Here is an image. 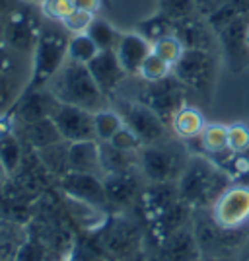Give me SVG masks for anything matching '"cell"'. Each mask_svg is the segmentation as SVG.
I'll return each instance as SVG.
<instances>
[{
  "label": "cell",
  "mask_w": 249,
  "mask_h": 261,
  "mask_svg": "<svg viewBox=\"0 0 249 261\" xmlns=\"http://www.w3.org/2000/svg\"><path fill=\"white\" fill-rule=\"evenodd\" d=\"M228 187L230 174L203 156L189 158L183 174L177 179L179 199L195 208L212 207Z\"/></svg>",
  "instance_id": "obj_1"
},
{
  "label": "cell",
  "mask_w": 249,
  "mask_h": 261,
  "mask_svg": "<svg viewBox=\"0 0 249 261\" xmlns=\"http://www.w3.org/2000/svg\"><path fill=\"white\" fill-rule=\"evenodd\" d=\"M47 88L61 103L78 106L92 113L107 108V96L99 90L94 76L90 74L86 65H80L66 59L65 65L51 78Z\"/></svg>",
  "instance_id": "obj_2"
},
{
  "label": "cell",
  "mask_w": 249,
  "mask_h": 261,
  "mask_svg": "<svg viewBox=\"0 0 249 261\" xmlns=\"http://www.w3.org/2000/svg\"><path fill=\"white\" fill-rule=\"evenodd\" d=\"M68 41H70V33L61 23L51 20L43 23V32L30 57L32 66L25 90L43 88L51 82V78L59 72V68L65 65L68 55Z\"/></svg>",
  "instance_id": "obj_3"
},
{
  "label": "cell",
  "mask_w": 249,
  "mask_h": 261,
  "mask_svg": "<svg viewBox=\"0 0 249 261\" xmlns=\"http://www.w3.org/2000/svg\"><path fill=\"white\" fill-rule=\"evenodd\" d=\"M187 162L185 146L179 141L165 139L139 150V168L150 184H177Z\"/></svg>",
  "instance_id": "obj_4"
},
{
  "label": "cell",
  "mask_w": 249,
  "mask_h": 261,
  "mask_svg": "<svg viewBox=\"0 0 249 261\" xmlns=\"http://www.w3.org/2000/svg\"><path fill=\"white\" fill-rule=\"evenodd\" d=\"M172 74L185 88L193 90L203 98H208L214 86V78H216L214 53L201 51V49H185L181 59L172 68Z\"/></svg>",
  "instance_id": "obj_5"
},
{
  "label": "cell",
  "mask_w": 249,
  "mask_h": 261,
  "mask_svg": "<svg viewBox=\"0 0 249 261\" xmlns=\"http://www.w3.org/2000/svg\"><path fill=\"white\" fill-rule=\"evenodd\" d=\"M193 232L201 248V255L205 257H226L230 251L243 248L249 238L247 226L243 228H224L214 217H199L193 224Z\"/></svg>",
  "instance_id": "obj_6"
},
{
  "label": "cell",
  "mask_w": 249,
  "mask_h": 261,
  "mask_svg": "<svg viewBox=\"0 0 249 261\" xmlns=\"http://www.w3.org/2000/svg\"><path fill=\"white\" fill-rule=\"evenodd\" d=\"M37 4L23 2L18 10H14L6 18V35L4 45L10 47L14 53L22 57H32L37 39L43 32V20L41 10H35Z\"/></svg>",
  "instance_id": "obj_7"
},
{
  "label": "cell",
  "mask_w": 249,
  "mask_h": 261,
  "mask_svg": "<svg viewBox=\"0 0 249 261\" xmlns=\"http://www.w3.org/2000/svg\"><path fill=\"white\" fill-rule=\"evenodd\" d=\"M185 90L187 88L174 74H170V76L162 78L158 82H144L136 99L141 103H144L146 108H150L170 127L174 115L187 103L185 101Z\"/></svg>",
  "instance_id": "obj_8"
},
{
  "label": "cell",
  "mask_w": 249,
  "mask_h": 261,
  "mask_svg": "<svg viewBox=\"0 0 249 261\" xmlns=\"http://www.w3.org/2000/svg\"><path fill=\"white\" fill-rule=\"evenodd\" d=\"M115 109L123 117V123L134 130V135L142 141V144H156L168 139V125L163 123L150 108H146L139 99H119Z\"/></svg>",
  "instance_id": "obj_9"
},
{
  "label": "cell",
  "mask_w": 249,
  "mask_h": 261,
  "mask_svg": "<svg viewBox=\"0 0 249 261\" xmlns=\"http://www.w3.org/2000/svg\"><path fill=\"white\" fill-rule=\"evenodd\" d=\"M249 28V14L239 16L218 33V47L222 51L224 63L234 72L239 74L249 66V45L245 41V33Z\"/></svg>",
  "instance_id": "obj_10"
},
{
  "label": "cell",
  "mask_w": 249,
  "mask_h": 261,
  "mask_svg": "<svg viewBox=\"0 0 249 261\" xmlns=\"http://www.w3.org/2000/svg\"><path fill=\"white\" fill-rule=\"evenodd\" d=\"M212 217L224 228H243L249 222V185H230L212 205Z\"/></svg>",
  "instance_id": "obj_11"
},
{
  "label": "cell",
  "mask_w": 249,
  "mask_h": 261,
  "mask_svg": "<svg viewBox=\"0 0 249 261\" xmlns=\"http://www.w3.org/2000/svg\"><path fill=\"white\" fill-rule=\"evenodd\" d=\"M51 117H53L54 125L59 127V130H61V135H63V139L66 142L98 141L92 111L59 101V106H57Z\"/></svg>",
  "instance_id": "obj_12"
},
{
  "label": "cell",
  "mask_w": 249,
  "mask_h": 261,
  "mask_svg": "<svg viewBox=\"0 0 249 261\" xmlns=\"http://www.w3.org/2000/svg\"><path fill=\"white\" fill-rule=\"evenodd\" d=\"M61 187L66 195L76 199L82 205H90L94 208H103L105 205H109L103 179L98 174L68 172L61 177Z\"/></svg>",
  "instance_id": "obj_13"
},
{
  "label": "cell",
  "mask_w": 249,
  "mask_h": 261,
  "mask_svg": "<svg viewBox=\"0 0 249 261\" xmlns=\"http://www.w3.org/2000/svg\"><path fill=\"white\" fill-rule=\"evenodd\" d=\"M57 106H59V99L54 98L49 88L43 86L25 90L22 98L18 99V103L12 108V111L16 113V119L20 125H27V123L51 117Z\"/></svg>",
  "instance_id": "obj_14"
},
{
  "label": "cell",
  "mask_w": 249,
  "mask_h": 261,
  "mask_svg": "<svg viewBox=\"0 0 249 261\" xmlns=\"http://www.w3.org/2000/svg\"><path fill=\"white\" fill-rule=\"evenodd\" d=\"M174 33L185 49L214 51V47L218 45L216 33L212 32L206 18H203L201 14H193L179 22H174Z\"/></svg>",
  "instance_id": "obj_15"
},
{
  "label": "cell",
  "mask_w": 249,
  "mask_h": 261,
  "mask_svg": "<svg viewBox=\"0 0 249 261\" xmlns=\"http://www.w3.org/2000/svg\"><path fill=\"white\" fill-rule=\"evenodd\" d=\"M86 66L90 74L96 80V84L99 86V90L107 98H113L117 94V88L121 86L123 78L127 76L115 51H99Z\"/></svg>",
  "instance_id": "obj_16"
},
{
  "label": "cell",
  "mask_w": 249,
  "mask_h": 261,
  "mask_svg": "<svg viewBox=\"0 0 249 261\" xmlns=\"http://www.w3.org/2000/svg\"><path fill=\"white\" fill-rule=\"evenodd\" d=\"M163 261H197L201 255V248L195 238V232L191 228L175 230L168 238L160 242V253Z\"/></svg>",
  "instance_id": "obj_17"
},
{
  "label": "cell",
  "mask_w": 249,
  "mask_h": 261,
  "mask_svg": "<svg viewBox=\"0 0 249 261\" xmlns=\"http://www.w3.org/2000/svg\"><path fill=\"white\" fill-rule=\"evenodd\" d=\"M115 53H117V59L127 74H139L142 63L152 53V43L146 41L141 33L136 32L123 33Z\"/></svg>",
  "instance_id": "obj_18"
},
{
  "label": "cell",
  "mask_w": 249,
  "mask_h": 261,
  "mask_svg": "<svg viewBox=\"0 0 249 261\" xmlns=\"http://www.w3.org/2000/svg\"><path fill=\"white\" fill-rule=\"evenodd\" d=\"M103 187H105L107 203L113 207H127L141 195L139 179H136V175H132V172L105 174L103 175Z\"/></svg>",
  "instance_id": "obj_19"
},
{
  "label": "cell",
  "mask_w": 249,
  "mask_h": 261,
  "mask_svg": "<svg viewBox=\"0 0 249 261\" xmlns=\"http://www.w3.org/2000/svg\"><path fill=\"white\" fill-rule=\"evenodd\" d=\"M68 168L70 172H86V174H101L99 160V142L82 141L70 142L68 146Z\"/></svg>",
  "instance_id": "obj_20"
},
{
  "label": "cell",
  "mask_w": 249,
  "mask_h": 261,
  "mask_svg": "<svg viewBox=\"0 0 249 261\" xmlns=\"http://www.w3.org/2000/svg\"><path fill=\"white\" fill-rule=\"evenodd\" d=\"M107 232L103 236V248L119 257H132L136 253L139 246V234L134 226L127 222H117L113 226H107Z\"/></svg>",
  "instance_id": "obj_21"
},
{
  "label": "cell",
  "mask_w": 249,
  "mask_h": 261,
  "mask_svg": "<svg viewBox=\"0 0 249 261\" xmlns=\"http://www.w3.org/2000/svg\"><path fill=\"white\" fill-rule=\"evenodd\" d=\"M20 127H22L23 139H25L27 144L32 146L33 150H37V152L65 141L63 135H61V130H59V127L54 125L53 117L35 121V123H27V125H20Z\"/></svg>",
  "instance_id": "obj_22"
},
{
  "label": "cell",
  "mask_w": 249,
  "mask_h": 261,
  "mask_svg": "<svg viewBox=\"0 0 249 261\" xmlns=\"http://www.w3.org/2000/svg\"><path fill=\"white\" fill-rule=\"evenodd\" d=\"M99 160L103 174H127L139 168V152H125L109 142H99Z\"/></svg>",
  "instance_id": "obj_23"
},
{
  "label": "cell",
  "mask_w": 249,
  "mask_h": 261,
  "mask_svg": "<svg viewBox=\"0 0 249 261\" xmlns=\"http://www.w3.org/2000/svg\"><path fill=\"white\" fill-rule=\"evenodd\" d=\"M191 205H187L185 201H177L172 207H168L163 213H160L158 217L154 218V232L158 240L162 242L163 238H168L170 234H174L175 230L187 226V218H189V211Z\"/></svg>",
  "instance_id": "obj_24"
},
{
  "label": "cell",
  "mask_w": 249,
  "mask_h": 261,
  "mask_svg": "<svg viewBox=\"0 0 249 261\" xmlns=\"http://www.w3.org/2000/svg\"><path fill=\"white\" fill-rule=\"evenodd\" d=\"M205 125L206 123L203 113L197 108H193V106H187V103L175 113L172 123H170L172 130L179 139H185V141L199 139V135H201V130L205 129Z\"/></svg>",
  "instance_id": "obj_25"
},
{
  "label": "cell",
  "mask_w": 249,
  "mask_h": 261,
  "mask_svg": "<svg viewBox=\"0 0 249 261\" xmlns=\"http://www.w3.org/2000/svg\"><path fill=\"white\" fill-rule=\"evenodd\" d=\"M22 142L18 139V135L12 129L2 127L0 129V164L4 168L6 174H12L18 170V166L22 164Z\"/></svg>",
  "instance_id": "obj_26"
},
{
  "label": "cell",
  "mask_w": 249,
  "mask_h": 261,
  "mask_svg": "<svg viewBox=\"0 0 249 261\" xmlns=\"http://www.w3.org/2000/svg\"><path fill=\"white\" fill-rule=\"evenodd\" d=\"M25 242V232L20 226L0 224V261H18Z\"/></svg>",
  "instance_id": "obj_27"
},
{
  "label": "cell",
  "mask_w": 249,
  "mask_h": 261,
  "mask_svg": "<svg viewBox=\"0 0 249 261\" xmlns=\"http://www.w3.org/2000/svg\"><path fill=\"white\" fill-rule=\"evenodd\" d=\"M201 148L210 158H218L222 154H228V127L222 123H210L205 125V129L199 135Z\"/></svg>",
  "instance_id": "obj_28"
},
{
  "label": "cell",
  "mask_w": 249,
  "mask_h": 261,
  "mask_svg": "<svg viewBox=\"0 0 249 261\" xmlns=\"http://www.w3.org/2000/svg\"><path fill=\"white\" fill-rule=\"evenodd\" d=\"M27 82H22L18 72H2L0 74V115L12 111L25 92Z\"/></svg>",
  "instance_id": "obj_29"
},
{
  "label": "cell",
  "mask_w": 249,
  "mask_h": 261,
  "mask_svg": "<svg viewBox=\"0 0 249 261\" xmlns=\"http://www.w3.org/2000/svg\"><path fill=\"white\" fill-rule=\"evenodd\" d=\"M86 33L92 37V41L98 45L99 51H115L119 45L121 35H123L115 30L113 23L103 20V18H98V16L92 20Z\"/></svg>",
  "instance_id": "obj_30"
},
{
  "label": "cell",
  "mask_w": 249,
  "mask_h": 261,
  "mask_svg": "<svg viewBox=\"0 0 249 261\" xmlns=\"http://www.w3.org/2000/svg\"><path fill=\"white\" fill-rule=\"evenodd\" d=\"M136 33H141L146 41L154 43L165 35H174V22L156 10L150 18L136 23Z\"/></svg>",
  "instance_id": "obj_31"
},
{
  "label": "cell",
  "mask_w": 249,
  "mask_h": 261,
  "mask_svg": "<svg viewBox=\"0 0 249 261\" xmlns=\"http://www.w3.org/2000/svg\"><path fill=\"white\" fill-rule=\"evenodd\" d=\"M68 146H70V142H59V144H53V146H49V148H43V150H39V160L43 162V166H47V170H51L53 174L57 175H63L68 174L70 172V168H68Z\"/></svg>",
  "instance_id": "obj_32"
},
{
  "label": "cell",
  "mask_w": 249,
  "mask_h": 261,
  "mask_svg": "<svg viewBox=\"0 0 249 261\" xmlns=\"http://www.w3.org/2000/svg\"><path fill=\"white\" fill-rule=\"evenodd\" d=\"M98 53H99L98 45L92 41V37H90L88 33L70 35L68 55H66L68 61H74V63H80V65H88Z\"/></svg>",
  "instance_id": "obj_33"
},
{
  "label": "cell",
  "mask_w": 249,
  "mask_h": 261,
  "mask_svg": "<svg viewBox=\"0 0 249 261\" xmlns=\"http://www.w3.org/2000/svg\"><path fill=\"white\" fill-rule=\"evenodd\" d=\"M94 125H96V139L98 142H107L111 137L125 125L123 117L117 113V109H101L94 113Z\"/></svg>",
  "instance_id": "obj_34"
},
{
  "label": "cell",
  "mask_w": 249,
  "mask_h": 261,
  "mask_svg": "<svg viewBox=\"0 0 249 261\" xmlns=\"http://www.w3.org/2000/svg\"><path fill=\"white\" fill-rule=\"evenodd\" d=\"M185 47L183 43L174 35H165L162 39H158V41H154L152 43V53L158 55L160 59H163L168 65L174 68V65L181 59V55H183Z\"/></svg>",
  "instance_id": "obj_35"
},
{
  "label": "cell",
  "mask_w": 249,
  "mask_h": 261,
  "mask_svg": "<svg viewBox=\"0 0 249 261\" xmlns=\"http://www.w3.org/2000/svg\"><path fill=\"white\" fill-rule=\"evenodd\" d=\"M156 10L163 14L165 18H170L172 22H179L183 18H189V16L197 14L193 0H158V8Z\"/></svg>",
  "instance_id": "obj_36"
},
{
  "label": "cell",
  "mask_w": 249,
  "mask_h": 261,
  "mask_svg": "<svg viewBox=\"0 0 249 261\" xmlns=\"http://www.w3.org/2000/svg\"><path fill=\"white\" fill-rule=\"evenodd\" d=\"M170 74H172V66L154 53H150L146 57V61L142 63L141 70H139V76L144 82H158V80L170 76Z\"/></svg>",
  "instance_id": "obj_37"
},
{
  "label": "cell",
  "mask_w": 249,
  "mask_h": 261,
  "mask_svg": "<svg viewBox=\"0 0 249 261\" xmlns=\"http://www.w3.org/2000/svg\"><path fill=\"white\" fill-rule=\"evenodd\" d=\"M39 10L47 20L57 23H63L76 10L72 0H43L39 4Z\"/></svg>",
  "instance_id": "obj_38"
},
{
  "label": "cell",
  "mask_w": 249,
  "mask_h": 261,
  "mask_svg": "<svg viewBox=\"0 0 249 261\" xmlns=\"http://www.w3.org/2000/svg\"><path fill=\"white\" fill-rule=\"evenodd\" d=\"M228 150L232 154H243L249 150V127L234 123L228 127Z\"/></svg>",
  "instance_id": "obj_39"
},
{
  "label": "cell",
  "mask_w": 249,
  "mask_h": 261,
  "mask_svg": "<svg viewBox=\"0 0 249 261\" xmlns=\"http://www.w3.org/2000/svg\"><path fill=\"white\" fill-rule=\"evenodd\" d=\"M109 144H113L115 148H119V150H125V152H139L142 146V141L134 135V130H130L127 125H123L113 137H111V141H107Z\"/></svg>",
  "instance_id": "obj_40"
},
{
  "label": "cell",
  "mask_w": 249,
  "mask_h": 261,
  "mask_svg": "<svg viewBox=\"0 0 249 261\" xmlns=\"http://www.w3.org/2000/svg\"><path fill=\"white\" fill-rule=\"evenodd\" d=\"M94 18H96V16H94V14H90V12L74 10L68 18H66L65 22L61 23V25H63L70 35H76V33H86Z\"/></svg>",
  "instance_id": "obj_41"
},
{
  "label": "cell",
  "mask_w": 249,
  "mask_h": 261,
  "mask_svg": "<svg viewBox=\"0 0 249 261\" xmlns=\"http://www.w3.org/2000/svg\"><path fill=\"white\" fill-rule=\"evenodd\" d=\"M22 55L14 53L10 47L0 45V74L2 72H18V61Z\"/></svg>",
  "instance_id": "obj_42"
},
{
  "label": "cell",
  "mask_w": 249,
  "mask_h": 261,
  "mask_svg": "<svg viewBox=\"0 0 249 261\" xmlns=\"http://www.w3.org/2000/svg\"><path fill=\"white\" fill-rule=\"evenodd\" d=\"M195 2L197 14H201L203 18H208L210 14H214L216 10H220L228 0H193Z\"/></svg>",
  "instance_id": "obj_43"
},
{
  "label": "cell",
  "mask_w": 249,
  "mask_h": 261,
  "mask_svg": "<svg viewBox=\"0 0 249 261\" xmlns=\"http://www.w3.org/2000/svg\"><path fill=\"white\" fill-rule=\"evenodd\" d=\"M72 4H74L76 10H84V12H90V14H98L101 10V4H103V0H72Z\"/></svg>",
  "instance_id": "obj_44"
},
{
  "label": "cell",
  "mask_w": 249,
  "mask_h": 261,
  "mask_svg": "<svg viewBox=\"0 0 249 261\" xmlns=\"http://www.w3.org/2000/svg\"><path fill=\"white\" fill-rule=\"evenodd\" d=\"M23 0H0V18H8L12 12L18 10Z\"/></svg>",
  "instance_id": "obj_45"
},
{
  "label": "cell",
  "mask_w": 249,
  "mask_h": 261,
  "mask_svg": "<svg viewBox=\"0 0 249 261\" xmlns=\"http://www.w3.org/2000/svg\"><path fill=\"white\" fill-rule=\"evenodd\" d=\"M127 261H163L160 255H150V253H141V251H136L132 257H129Z\"/></svg>",
  "instance_id": "obj_46"
},
{
  "label": "cell",
  "mask_w": 249,
  "mask_h": 261,
  "mask_svg": "<svg viewBox=\"0 0 249 261\" xmlns=\"http://www.w3.org/2000/svg\"><path fill=\"white\" fill-rule=\"evenodd\" d=\"M4 35H6V18H0V45H4Z\"/></svg>",
  "instance_id": "obj_47"
},
{
  "label": "cell",
  "mask_w": 249,
  "mask_h": 261,
  "mask_svg": "<svg viewBox=\"0 0 249 261\" xmlns=\"http://www.w3.org/2000/svg\"><path fill=\"white\" fill-rule=\"evenodd\" d=\"M243 261H249V238H247V242L243 244Z\"/></svg>",
  "instance_id": "obj_48"
},
{
  "label": "cell",
  "mask_w": 249,
  "mask_h": 261,
  "mask_svg": "<svg viewBox=\"0 0 249 261\" xmlns=\"http://www.w3.org/2000/svg\"><path fill=\"white\" fill-rule=\"evenodd\" d=\"M197 261H226V257H205L203 255V257H199Z\"/></svg>",
  "instance_id": "obj_49"
},
{
  "label": "cell",
  "mask_w": 249,
  "mask_h": 261,
  "mask_svg": "<svg viewBox=\"0 0 249 261\" xmlns=\"http://www.w3.org/2000/svg\"><path fill=\"white\" fill-rule=\"evenodd\" d=\"M23 2H30V4H37V6H39L43 0H23Z\"/></svg>",
  "instance_id": "obj_50"
},
{
  "label": "cell",
  "mask_w": 249,
  "mask_h": 261,
  "mask_svg": "<svg viewBox=\"0 0 249 261\" xmlns=\"http://www.w3.org/2000/svg\"><path fill=\"white\" fill-rule=\"evenodd\" d=\"M245 41H247V45H249V28H247V33H245Z\"/></svg>",
  "instance_id": "obj_51"
}]
</instances>
